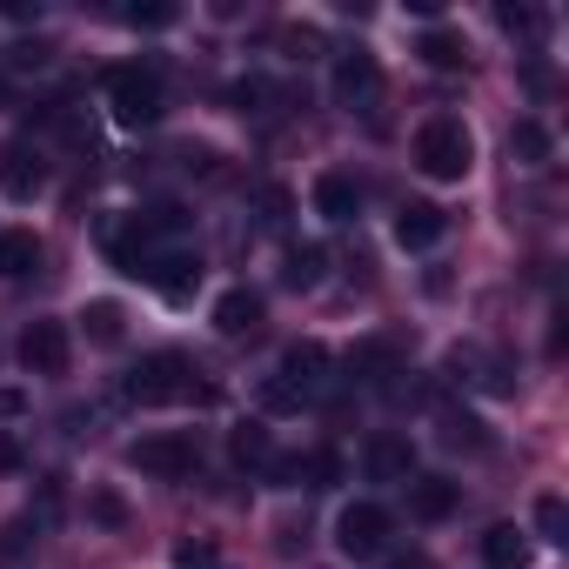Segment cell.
<instances>
[{
	"label": "cell",
	"instance_id": "obj_5",
	"mask_svg": "<svg viewBox=\"0 0 569 569\" xmlns=\"http://www.w3.org/2000/svg\"><path fill=\"white\" fill-rule=\"evenodd\" d=\"M329 88H336V108H349V114H376V101H382V61H376L369 48H349V54H336Z\"/></svg>",
	"mask_w": 569,
	"mask_h": 569
},
{
	"label": "cell",
	"instance_id": "obj_13",
	"mask_svg": "<svg viewBox=\"0 0 569 569\" xmlns=\"http://www.w3.org/2000/svg\"><path fill=\"white\" fill-rule=\"evenodd\" d=\"M0 188H8L14 201H34V194L48 188L41 154H34V148H0Z\"/></svg>",
	"mask_w": 569,
	"mask_h": 569
},
{
	"label": "cell",
	"instance_id": "obj_27",
	"mask_svg": "<svg viewBox=\"0 0 569 569\" xmlns=\"http://www.w3.org/2000/svg\"><path fill=\"white\" fill-rule=\"evenodd\" d=\"M88 516H94L101 529H128V502H121L114 489H94V496H88Z\"/></svg>",
	"mask_w": 569,
	"mask_h": 569
},
{
	"label": "cell",
	"instance_id": "obj_28",
	"mask_svg": "<svg viewBox=\"0 0 569 569\" xmlns=\"http://www.w3.org/2000/svg\"><path fill=\"white\" fill-rule=\"evenodd\" d=\"M289 214H296V194L281 188V181H268V188H261V221H268V228H281Z\"/></svg>",
	"mask_w": 569,
	"mask_h": 569
},
{
	"label": "cell",
	"instance_id": "obj_9",
	"mask_svg": "<svg viewBox=\"0 0 569 569\" xmlns=\"http://www.w3.org/2000/svg\"><path fill=\"white\" fill-rule=\"evenodd\" d=\"M274 382L289 389L296 402H316L322 389H329V349L322 342H296L289 356H281V369H274Z\"/></svg>",
	"mask_w": 569,
	"mask_h": 569
},
{
	"label": "cell",
	"instance_id": "obj_16",
	"mask_svg": "<svg viewBox=\"0 0 569 569\" xmlns=\"http://www.w3.org/2000/svg\"><path fill=\"white\" fill-rule=\"evenodd\" d=\"M482 569H529V536L516 522H496L482 536Z\"/></svg>",
	"mask_w": 569,
	"mask_h": 569
},
{
	"label": "cell",
	"instance_id": "obj_19",
	"mask_svg": "<svg viewBox=\"0 0 569 569\" xmlns=\"http://www.w3.org/2000/svg\"><path fill=\"white\" fill-rule=\"evenodd\" d=\"M416 54L436 68V74H456L462 61H469V48H462V34H449V28H429L422 41H416Z\"/></svg>",
	"mask_w": 569,
	"mask_h": 569
},
{
	"label": "cell",
	"instance_id": "obj_15",
	"mask_svg": "<svg viewBox=\"0 0 569 569\" xmlns=\"http://www.w3.org/2000/svg\"><path fill=\"white\" fill-rule=\"evenodd\" d=\"M362 462H369L376 482H409V476H416V442H409V436H376Z\"/></svg>",
	"mask_w": 569,
	"mask_h": 569
},
{
	"label": "cell",
	"instance_id": "obj_34",
	"mask_svg": "<svg viewBox=\"0 0 569 569\" xmlns=\"http://www.w3.org/2000/svg\"><path fill=\"white\" fill-rule=\"evenodd\" d=\"M181 168H188V174H201V181H214V174H221V154H214V148H188V154H181Z\"/></svg>",
	"mask_w": 569,
	"mask_h": 569
},
{
	"label": "cell",
	"instance_id": "obj_30",
	"mask_svg": "<svg viewBox=\"0 0 569 569\" xmlns=\"http://www.w3.org/2000/svg\"><path fill=\"white\" fill-rule=\"evenodd\" d=\"M174 569H214V542H201V536L181 542V549H174Z\"/></svg>",
	"mask_w": 569,
	"mask_h": 569
},
{
	"label": "cell",
	"instance_id": "obj_6",
	"mask_svg": "<svg viewBox=\"0 0 569 569\" xmlns=\"http://www.w3.org/2000/svg\"><path fill=\"white\" fill-rule=\"evenodd\" d=\"M389 509L382 502H349L342 516H336V549L349 556V562H376L382 549H389Z\"/></svg>",
	"mask_w": 569,
	"mask_h": 569
},
{
	"label": "cell",
	"instance_id": "obj_1",
	"mask_svg": "<svg viewBox=\"0 0 569 569\" xmlns=\"http://www.w3.org/2000/svg\"><path fill=\"white\" fill-rule=\"evenodd\" d=\"M121 402L134 409H168V402H214L208 382H194V362L161 349V356H141L128 376H121Z\"/></svg>",
	"mask_w": 569,
	"mask_h": 569
},
{
	"label": "cell",
	"instance_id": "obj_8",
	"mask_svg": "<svg viewBox=\"0 0 569 569\" xmlns=\"http://www.w3.org/2000/svg\"><path fill=\"white\" fill-rule=\"evenodd\" d=\"M14 356H21V369H28V376H68V356H74L68 322H28Z\"/></svg>",
	"mask_w": 569,
	"mask_h": 569
},
{
	"label": "cell",
	"instance_id": "obj_36",
	"mask_svg": "<svg viewBox=\"0 0 569 569\" xmlns=\"http://www.w3.org/2000/svg\"><path fill=\"white\" fill-rule=\"evenodd\" d=\"M28 416V396L21 389H0V422H21Z\"/></svg>",
	"mask_w": 569,
	"mask_h": 569
},
{
	"label": "cell",
	"instance_id": "obj_2",
	"mask_svg": "<svg viewBox=\"0 0 569 569\" xmlns=\"http://www.w3.org/2000/svg\"><path fill=\"white\" fill-rule=\"evenodd\" d=\"M416 168H422L429 181H462V174L476 168L469 128H462L456 114H429V121L416 128Z\"/></svg>",
	"mask_w": 569,
	"mask_h": 569
},
{
	"label": "cell",
	"instance_id": "obj_25",
	"mask_svg": "<svg viewBox=\"0 0 569 569\" xmlns=\"http://www.w3.org/2000/svg\"><path fill=\"white\" fill-rule=\"evenodd\" d=\"M228 101H234V108H241V114H261V108H268V101H274V88H268V81H261V74H248V81H234V88H228Z\"/></svg>",
	"mask_w": 569,
	"mask_h": 569
},
{
	"label": "cell",
	"instance_id": "obj_17",
	"mask_svg": "<svg viewBox=\"0 0 569 569\" xmlns=\"http://www.w3.org/2000/svg\"><path fill=\"white\" fill-rule=\"evenodd\" d=\"M34 268H41V234L8 228V234H0V274H8V281H28Z\"/></svg>",
	"mask_w": 569,
	"mask_h": 569
},
{
	"label": "cell",
	"instance_id": "obj_4",
	"mask_svg": "<svg viewBox=\"0 0 569 569\" xmlns=\"http://www.w3.org/2000/svg\"><path fill=\"white\" fill-rule=\"evenodd\" d=\"M108 101L121 128H154L161 121V74L154 68H114L108 74Z\"/></svg>",
	"mask_w": 569,
	"mask_h": 569
},
{
	"label": "cell",
	"instance_id": "obj_22",
	"mask_svg": "<svg viewBox=\"0 0 569 569\" xmlns=\"http://www.w3.org/2000/svg\"><path fill=\"white\" fill-rule=\"evenodd\" d=\"M228 449H234V462H241V469H268V462H274V442H268V429H261V422H241V429L228 436Z\"/></svg>",
	"mask_w": 569,
	"mask_h": 569
},
{
	"label": "cell",
	"instance_id": "obj_7",
	"mask_svg": "<svg viewBox=\"0 0 569 569\" xmlns=\"http://www.w3.org/2000/svg\"><path fill=\"white\" fill-rule=\"evenodd\" d=\"M141 281H154V296H168V302H188L194 289H201V254H188V248H148V261H141Z\"/></svg>",
	"mask_w": 569,
	"mask_h": 569
},
{
	"label": "cell",
	"instance_id": "obj_18",
	"mask_svg": "<svg viewBox=\"0 0 569 569\" xmlns=\"http://www.w3.org/2000/svg\"><path fill=\"white\" fill-rule=\"evenodd\" d=\"M322 274H329V248L322 241H302V248H289V261H281V281H289V289H316Z\"/></svg>",
	"mask_w": 569,
	"mask_h": 569
},
{
	"label": "cell",
	"instance_id": "obj_26",
	"mask_svg": "<svg viewBox=\"0 0 569 569\" xmlns=\"http://www.w3.org/2000/svg\"><path fill=\"white\" fill-rule=\"evenodd\" d=\"M396 362H402V342H389V336H376V342L356 349V369H376V376H382V369H396Z\"/></svg>",
	"mask_w": 569,
	"mask_h": 569
},
{
	"label": "cell",
	"instance_id": "obj_11",
	"mask_svg": "<svg viewBox=\"0 0 569 569\" xmlns=\"http://www.w3.org/2000/svg\"><path fill=\"white\" fill-rule=\"evenodd\" d=\"M442 228H449V214H442L436 201H402V208H396V241H402V248H436Z\"/></svg>",
	"mask_w": 569,
	"mask_h": 569
},
{
	"label": "cell",
	"instance_id": "obj_20",
	"mask_svg": "<svg viewBox=\"0 0 569 569\" xmlns=\"http://www.w3.org/2000/svg\"><path fill=\"white\" fill-rule=\"evenodd\" d=\"M509 154H516L522 168H542V161L556 154V134H549L542 121H516V128H509Z\"/></svg>",
	"mask_w": 569,
	"mask_h": 569
},
{
	"label": "cell",
	"instance_id": "obj_23",
	"mask_svg": "<svg viewBox=\"0 0 569 569\" xmlns=\"http://www.w3.org/2000/svg\"><path fill=\"white\" fill-rule=\"evenodd\" d=\"M442 442L449 449H489V429L469 409H442Z\"/></svg>",
	"mask_w": 569,
	"mask_h": 569
},
{
	"label": "cell",
	"instance_id": "obj_37",
	"mask_svg": "<svg viewBox=\"0 0 569 569\" xmlns=\"http://www.w3.org/2000/svg\"><path fill=\"white\" fill-rule=\"evenodd\" d=\"M389 569H436L429 556H402V562H389Z\"/></svg>",
	"mask_w": 569,
	"mask_h": 569
},
{
	"label": "cell",
	"instance_id": "obj_32",
	"mask_svg": "<svg viewBox=\"0 0 569 569\" xmlns=\"http://www.w3.org/2000/svg\"><path fill=\"white\" fill-rule=\"evenodd\" d=\"M496 21H502L509 34H542V14H536V8H502Z\"/></svg>",
	"mask_w": 569,
	"mask_h": 569
},
{
	"label": "cell",
	"instance_id": "obj_35",
	"mask_svg": "<svg viewBox=\"0 0 569 569\" xmlns=\"http://www.w3.org/2000/svg\"><path fill=\"white\" fill-rule=\"evenodd\" d=\"M261 409H274V416H296V409H302V402H296V396H289V389H281V382H274V376H268V382H261Z\"/></svg>",
	"mask_w": 569,
	"mask_h": 569
},
{
	"label": "cell",
	"instance_id": "obj_14",
	"mask_svg": "<svg viewBox=\"0 0 569 569\" xmlns=\"http://www.w3.org/2000/svg\"><path fill=\"white\" fill-rule=\"evenodd\" d=\"M356 208H362L356 174H342V168L316 174V214H322V221H356Z\"/></svg>",
	"mask_w": 569,
	"mask_h": 569
},
{
	"label": "cell",
	"instance_id": "obj_24",
	"mask_svg": "<svg viewBox=\"0 0 569 569\" xmlns=\"http://www.w3.org/2000/svg\"><path fill=\"white\" fill-rule=\"evenodd\" d=\"M536 536L542 542H569V502L562 496H536Z\"/></svg>",
	"mask_w": 569,
	"mask_h": 569
},
{
	"label": "cell",
	"instance_id": "obj_21",
	"mask_svg": "<svg viewBox=\"0 0 569 569\" xmlns=\"http://www.w3.org/2000/svg\"><path fill=\"white\" fill-rule=\"evenodd\" d=\"M81 329H88V342L114 349V342L128 336V316H121V302H88V309H81Z\"/></svg>",
	"mask_w": 569,
	"mask_h": 569
},
{
	"label": "cell",
	"instance_id": "obj_29",
	"mask_svg": "<svg viewBox=\"0 0 569 569\" xmlns=\"http://www.w3.org/2000/svg\"><path fill=\"white\" fill-rule=\"evenodd\" d=\"M281 48H289L296 61H309V54H322V34L316 28H281Z\"/></svg>",
	"mask_w": 569,
	"mask_h": 569
},
{
	"label": "cell",
	"instance_id": "obj_31",
	"mask_svg": "<svg viewBox=\"0 0 569 569\" xmlns=\"http://www.w3.org/2000/svg\"><path fill=\"white\" fill-rule=\"evenodd\" d=\"M121 21H128V28H168V21H174V8H168V0H154V8H128Z\"/></svg>",
	"mask_w": 569,
	"mask_h": 569
},
{
	"label": "cell",
	"instance_id": "obj_3",
	"mask_svg": "<svg viewBox=\"0 0 569 569\" xmlns=\"http://www.w3.org/2000/svg\"><path fill=\"white\" fill-rule=\"evenodd\" d=\"M194 462H201V442H194L188 429H154V436L128 442V469H141V476H161V482L188 476Z\"/></svg>",
	"mask_w": 569,
	"mask_h": 569
},
{
	"label": "cell",
	"instance_id": "obj_10",
	"mask_svg": "<svg viewBox=\"0 0 569 569\" xmlns=\"http://www.w3.org/2000/svg\"><path fill=\"white\" fill-rule=\"evenodd\" d=\"M402 489H409V516H416V522H449L456 502H462V489H456L449 476H409Z\"/></svg>",
	"mask_w": 569,
	"mask_h": 569
},
{
	"label": "cell",
	"instance_id": "obj_12",
	"mask_svg": "<svg viewBox=\"0 0 569 569\" xmlns=\"http://www.w3.org/2000/svg\"><path fill=\"white\" fill-rule=\"evenodd\" d=\"M254 329H261V296H254V289H228V296H214V336L241 342V336H254Z\"/></svg>",
	"mask_w": 569,
	"mask_h": 569
},
{
	"label": "cell",
	"instance_id": "obj_33",
	"mask_svg": "<svg viewBox=\"0 0 569 569\" xmlns=\"http://www.w3.org/2000/svg\"><path fill=\"white\" fill-rule=\"evenodd\" d=\"M48 61H54L48 41H21V48H14V68H21V74H34V68H48Z\"/></svg>",
	"mask_w": 569,
	"mask_h": 569
}]
</instances>
